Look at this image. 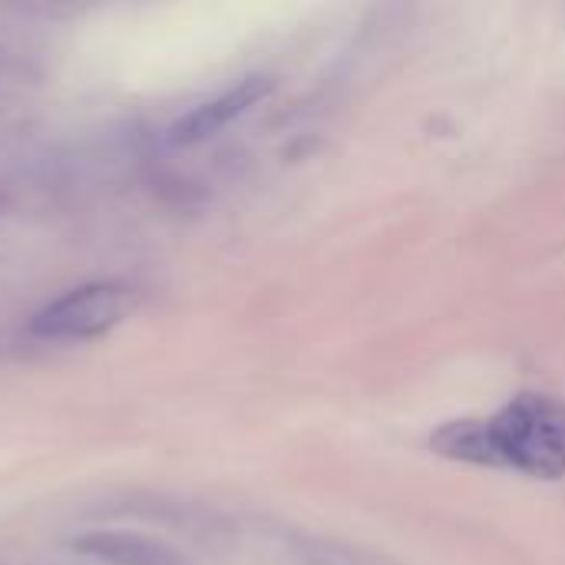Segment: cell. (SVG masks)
Listing matches in <instances>:
<instances>
[{"mask_svg":"<svg viewBox=\"0 0 565 565\" xmlns=\"http://www.w3.org/2000/svg\"><path fill=\"white\" fill-rule=\"evenodd\" d=\"M73 550L106 565H189L182 553H175L162 540L142 533H119V530H96L76 536Z\"/></svg>","mask_w":565,"mask_h":565,"instance_id":"4","label":"cell"},{"mask_svg":"<svg viewBox=\"0 0 565 565\" xmlns=\"http://www.w3.org/2000/svg\"><path fill=\"white\" fill-rule=\"evenodd\" d=\"M271 93V79L268 76H245L242 83H235L232 89H225L222 96L195 106L192 113H185L172 129L169 139L175 146H195L209 136H215L218 129H225L228 122H235L238 116H245L252 106H258L265 96Z\"/></svg>","mask_w":565,"mask_h":565,"instance_id":"3","label":"cell"},{"mask_svg":"<svg viewBox=\"0 0 565 565\" xmlns=\"http://www.w3.org/2000/svg\"><path fill=\"white\" fill-rule=\"evenodd\" d=\"M487 467L536 480L565 477V404L523 391L483 420Z\"/></svg>","mask_w":565,"mask_h":565,"instance_id":"1","label":"cell"},{"mask_svg":"<svg viewBox=\"0 0 565 565\" xmlns=\"http://www.w3.org/2000/svg\"><path fill=\"white\" fill-rule=\"evenodd\" d=\"M132 308H136V291L126 285H116V281L83 285L50 301L43 311H36V318L30 321V331L40 338H56V341L99 338L113 331L119 321H126Z\"/></svg>","mask_w":565,"mask_h":565,"instance_id":"2","label":"cell"}]
</instances>
